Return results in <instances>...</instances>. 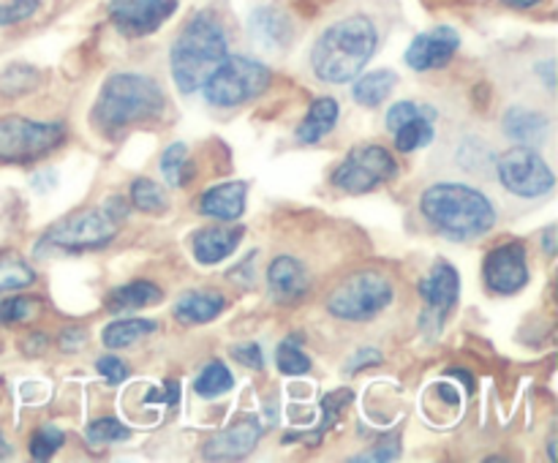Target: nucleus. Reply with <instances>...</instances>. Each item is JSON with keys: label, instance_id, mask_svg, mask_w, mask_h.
Wrapping results in <instances>:
<instances>
[{"label": "nucleus", "instance_id": "nucleus-1", "mask_svg": "<svg viewBox=\"0 0 558 463\" xmlns=\"http://www.w3.org/2000/svg\"><path fill=\"white\" fill-rule=\"evenodd\" d=\"M376 47H379V33L374 22L365 14H352L338 20L316 38L311 49V65L322 82L347 85L363 74Z\"/></svg>", "mask_w": 558, "mask_h": 463}, {"label": "nucleus", "instance_id": "nucleus-2", "mask_svg": "<svg viewBox=\"0 0 558 463\" xmlns=\"http://www.w3.org/2000/svg\"><path fill=\"white\" fill-rule=\"evenodd\" d=\"M423 216L456 243L483 237L496 223V210L483 191L463 183H436L420 196Z\"/></svg>", "mask_w": 558, "mask_h": 463}, {"label": "nucleus", "instance_id": "nucleus-3", "mask_svg": "<svg viewBox=\"0 0 558 463\" xmlns=\"http://www.w3.org/2000/svg\"><path fill=\"white\" fill-rule=\"evenodd\" d=\"M227 54L229 44L221 22H218L210 11L196 14L194 20L183 27L178 41L172 44V54H169V58H172V76L178 90H202V85H205V82L210 80L213 71L227 60Z\"/></svg>", "mask_w": 558, "mask_h": 463}, {"label": "nucleus", "instance_id": "nucleus-4", "mask_svg": "<svg viewBox=\"0 0 558 463\" xmlns=\"http://www.w3.org/2000/svg\"><path fill=\"white\" fill-rule=\"evenodd\" d=\"M163 93L150 76L114 74L98 93L93 123L98 131L114 136L134 123L156 120L163 112Z\"/></svg>", "mask_w": 558, "mask_h": 463}, {"label": "nucleus", "instance_id": "nucleus-5", "mask_svg": "<svg viewBox=\"0 0 558 463\" xmlns=\"http://www.w3.org/2000/svg\"><path fill=\"white\" fill-rule=\"evenodd\" d=\"M270 80L272 71L259 60L245 58V54H232V58L227 54V60L213 71L202 90H205L207 103L227 109L259 98L270 87Z\"/></svg>", "mask_w": 558, "mask_h": 463}, {"label": "nucleus", "instance_id": "nucleus-6", "mask_svg": "<svg viewBox=\"0 0 558 463\" xmlns=\"http://www.w3.org/2000/svg\"><path fill=\"white\" fill-rule=\"evenodd\" d=\"M392 297L396 292L385 272L360 270L332 289L327 297V310L343 321H368L390 308Z\"/></svg>", "mask_w": 558, "mask_h": 463}, {"label": "nucleus", "instance_id": "nucleus-7", "mask_svg": "<svg viewBox=\"0 0 558 463\" xmlns=\"http://www.w3.org/2000/svg\"><path fill=\"white\" fill-rule=\"evenodd\" d=\"M118 234V221L109 216L107 210H90L71 212V216L60 218L36 245V254L41 256L44 251H63V254H82V251H96L109 245Z\"/></svg>", "mask_w": 558, "mask_h": 463}, {"label": "nucleus", "instance_id": "nucleus-8", "mask_svg": "<svg viewBox=\"0 0 558 463\" xmlns=\"http://www.w3.org/2000/svg\"><path fill=\"white\" fill-rule=\"evenodd\" d=\"M65 139L63 123H36L27 118L0 120V161L33 163L58 150Z\"/></svg>", "mask_w": 558, "mask_h": 463}, {"label": "nucleus", "instance_id": "nucleus-9", "mask_svg": "<svg viewBox=\"0 0 558 463\" xmlns=\"http://www.w3.org/2000/svg\"><path fill=\"white\" fill-rule=\"evenodd\" d=\"M398 172V161L390 150L379 145H360L341 161L332 172V185L349 191V194H365L376 185L390 183Z\"/></svg>", "mask_w": 558, "mask_h": 463}, {"label": "nucleus", "instance_id": "nucleus-10", "mask_svg": "<svg viewBox=\"0 0 558 463\" xmlns=\"http://www.w3.org/2000/svg\"><path fill=\"white\" fill-rule=\"evenodd\" d=\"M496 169H499V180L505 183V188L515 196H526V199L550 194L556 185L550 167L532 147H512V150L501 153Z\"/></svg>", "mask_w": 558, "mask_h": 463}, {"label": "nucleus", "instance_id": "nucleus-11", "mask_svg": "<svg viewBox=\"0 0 558 463\" xmlns=\"http://www.w3.org/2000/svg\"><path fill=\"white\" fill-rule=\"evenodd\" d=\"M178 11V0H112L109 20L123 36L142 38L156 33Z\"/></svg>", "mask_w": 558, "mask_h": 463}, {"label": "nucleus", "instance_id": "nucleus-12", "mask_svg": "<svg viewBox=\"0 0 558 463\" xmlns=\"http://www.w3.org/2000/svg\"><path fill=\"white\" fill-rule=\"evenodd\" d=\"M529 265L523 243H505L485 259V283L496 294H515L526 287Z\"/></svg>", "mask_w": 558, "mask_h": 463}, {"label": "nucleus", "instance_id": "nucleus-13", "mask_svg": "<svg viewBox=\"0 0 558 463\" xmlns=\"http://www.w3.org/2000/svg\"><path fill=\"white\" fill-rule=\"evenodd\" d=\"M461 47V36L452 27L439 25L434 31L423 33L412 41V47L407 49V63L414 71H434L441 69L452 60V54Z\"/></svg>", "mask_w": 558, "mask_h": 463}, {"label": "nucleus", "instance_id": "nucleus-14", "mask_svg": "<svg viewBox=\"0 0 558 463\" xmlns=\"http://www.w3.org/2000/svg\"><path fill=\"white\" fill-rule=\"evenodd\" d=\"M458 294H461V278L450 261H436L428 276L420 281V297L425 300L430 319H436V325L445 321L447 310L456 308Z\"/></svg>", "mask_w": 558, "mask_h": 463}, {"label": "nucleus", "instance_id": "nucleus-15", "mask_svg": "<svg viewBox=\"0 0 558 463\" xmlns=\"http://www.w3.org/2000/svg\"><path fill=\"white\" fill-rule=\"evenodd\" d=\"M267 292L281 305L298 303L308 292V272L294 256H278L267 267Z\"/></svg>", "mask_w": 558, "mask_h": 463}, {"label": "nucleus", "instance_id": "nucleus-16", "mask_svg": "<svg viewBox=\"0 0 558 463\" xmlns=\"http://www.w3.org/2000/svg\"><path fill=\"white\" fill-rule=\"evenodd\" d=\"M259 436V425L254 419H245V423H238L213 436L205 447V458H210V461H238V458H245L254 450Z\"/></svg>", "mask_w": 558, "mask_h": 463}, {"label": "nucleus", "instance_id": "nucleus-17", "mask_svg": "<svg viewBox=\"0 0 558 463\" xmlns=\"http://www.w3.org/2000/svg\"><path fill=\"white\" fill-rule=\"evenodd\" d=\"M245 194H248V185L240 183V180H234V183L216 185V188H210L202 194L199 212L202 216L218 218V221H234V218L243 216Z\"/></svg>", "mask_w": 558, "mask_h": 463}, {"label": "nucleus", "instance_id": "nucleus-18", "mask_svg": "<svg viewBox=\"0 0 558 463\" xmlns=\"http://www.w3.org/2000/svg\"><path fill=\"white\" fill-rule=\"evenodd\" d=\"M245 229L243 227H216V229H202L194 234V256L202 265H218V261L227 259L229 254H234V248L243 240Z\"/></svg>", "mask_w": 558, "mask_h": 463}, {"label": "nucleus", "instance_id": "nucleus-19", "mask_svg": "<svg viewBox=\"0 0 558 463\" xmlns=\"http://www.w3.org/2000/svg\"><path fill=\"white\" fill-rule=\"evenodd\" d=\"M550 123L543 112L529 107H510L505 114V134L521 145H543L548 139Z\"/></svg>", "mask_w": 558, "mask_h": 463}, {"label": "nucleus", "instance_id": "nucleus-20", "mask_svg": "<svg viewBox=\"0 0 558 463\" xmlns=\"http://www.w3.org/2000/svg\"><path fill=\"white\" fill-rule=\"evenodd\" d=\"M227 308V297L221 292H189L174 305V319L183 325H207Z\"/></svg>", "mask_w": 558, "mask_h": 463}, {"label": "nucleus", "instance_id": "nucleus-21", "mask_svg": "<svg viewBox=\"0 0 558 463\" xmlns=\"http://www.w3.org/2000/svg\"><path fill=\"white\" fill-rule=\"evenodd\" d=\"M338 114H341V107H338L336 98H327V96L316 98V101L311 103L305 120L300 123L298 139L305 142V145H314V142H319L322 136H327L332 129H336Z\"/></svg>", "mask_w": 558, "mask_h": 463}, {"label": "nucleus", "instance_id": "nucleus-22", "mask_svg": "<svg viewBox=\"0 0 558 463\" xmlns=\"http://www.w3.org/2000/svg\"><path fill=\"white\" fill-rule=\"evenodd\" d=\"M396 85H398V74L390 69L360 74L357 82H354V98H357V103H363V107H379V103L390 96Z\"/></svg>", "mask_w": 558, "mask_h": 463}, {"label": "nucleus", "instance_id": "nucleus-23", "mask_svg": "<svg viewBox=\"0 0 558 463\" xmlns=\"http://www.w3.org/2000/svg\"><path fill=\"white\" fill-rule=\"evenodd\" d=\"M161 300V289L150 281H134L125 283V287H118L109 292V310H131V308H145V305H156Z\"/></svg>", "mask_w": 558, "mask_h": 463}, {"label": "nucleus", "instance_id": "nucleus-24", "mask_svg": "<svg viewBox=\"0 0 558 463\" xmlns=\"http://www.w3.org/2000/svg\"><path fill=\"white\" fill-rule=\"evenodd\" d=\"M251 31L267 47H283L289 41V20L276 9H259L251 16Z\"/></svg>", "mask_w": 558, "mask_h": 463}, {"label": "nucleus", "instance_id": "nucleus-25", "mask_svg": "<svg viewBox=\"0 0 558 463\" xmlns=\"http://www.w3.org/2000/svg\"><path fill=\"white\" fill-rule=\"evenodd\" d=\"M232 387H234V376H232V370L221 363V360H213L210 365H205V368H202V374L194 379V392L199 398H207V401L227 395Z\"/></svg>", "mask_w": 558, "mask_h": 463}, {"label": "nucleus", "instance_id": "nucleus-26", "mask_svg": "<svg viewBox=\"0 0 558 463\" xmlns=\"http://www.w3.org/2000/svg\"><path fill=\"white\" fill-rule=\"evenodd\" d=\"M156 330V321L153 319H118L104 330V346L109 349H123L136 343L140 338L150 336Z\"/></svg>", "mask_w": 558, "mask_h": 463}, {"label": "nucleus", "instance_id": "nucleus-27", "mask_svg": "<svg viewBox=\"0 0 558 463\" xmlns=\"http://www.w3.org/2000/svg\"><path fill=\"white\" fill-rule=\"evenodd\" d=\"M36 281V272L31 270L25 259L16 254H0V292H16Z\"/></svg>", "mask_w": 558, "mask_h": 463}, {"label": "nucleus", "instance_id": "nucleus-28", "mask_svg": "<svg viewBox=\"0 0 558 463\" xmlns=\"http://www.w3.org/2000/svg\"><path fill=\"white\" fill-rule=\"evenodd\" d=\"M392 134H396L398 150L414 153V150H420V147H425L434 142V120L412 118L409 123H403L401 129L392 131Z\"/></svg>", "mask_w": 558, "mask_h": 463}, {"label": "nucleus", "instance_id": "nucleus-29", "mask_svg": "<svg viewBox=\"0 0 558 463\" xmlns=\"http://www.w3.org/2000/svg\"><path fill=\"white\" fill-rule=\"evenodd\" d=\"M131 205L142 212H161L167 210L169 202L161 185L147 178H140L131 183Z\"/></svg>", "mask_w": 558, "mask_h": 463}, {"label": "nucleus", "instance_id": "nucleus-30", "mask_svg": "<svg viewBox=\"0 0 558 463\" xmlns=\"http://www.w3.org/2000/svg\"><path fill=\"white\" fill-rule=\"evenodd\" d=\"M276 363H278V370L287 376H303L311 370V357L300 349V343L294 341V338L281 341V346H278L276 352Z\"/></svg>", "mask_w": 558, "mask_h": 463}, {"label": "nucleus", "instance_id": "nucleus-31", "mask_svg": "<svg viewBox=\"0 0 558 463\" xmlns=\"http://www.w3.org/2000/svg\"><path fill=\"white\" fill-rule=\"evenodd\" d=\"M185 163H189V147H185L183 142L169 145L167 153L161 156V172L172 188H180V185H183L185 169H189Z\"/></svg>", "mask_w": 558, "mask_h": 463}, {"label": "nucleus", "instance_id": "nucleus-32", "mask_svg": "<svg viewBox=\"0 0 558 463\" xmlns=\"http://www.w3.org/2000/svg\"><path fill=\"white\" fill-rule=\"evenodd\" d=\"M63 430L54 428V425H41V428L36 430V436L31 439V455L36 458V461H49V458L63 447Z\"/></svg>", "mask_w": 558, "mask_h": 463}, {"label": "nucleus", "instance_id": "nucleus-33", "mask_svg": "<svg viewBox=\"0 0 558 463\" xmlns=\"http://www.w3.org/2000/svg\"><path fill=\"white\" fill-rule=\"evenodd\" d=\"M36 82H38L36 69H31V65H11V69L3 74V80H0V90H3L5 96H20V93L33 90Z\"/></svg>", "mask_w": 558, "mask_h": 463}, {"label": "nucleus", "instance_id": "nucleus-34", "mask_svg": "<svg viewBox=\"0 0 558 463\" xmlns=\"http://www.w3.org/2000/svg\"><path fill=\"white\" fill-rule=\"evenodd\" d=\"M412 118H430L436 120V109L428 107V103H417V101H398L396 107H390L387 112V129L398 131L403 123H409Z\"/></svg>", "mask_w": 558, "mask_h": 463}, {"label": "nucleus", "instance_id": "nucleus-35", "mask_svg": "<svg viewBox=\"0 0 558 463\" xmlns=\"http://www.w3.org/2000/svg\"><path fill=\"white\" fill-rule=\"evenodd\" d=\"M129 436L131 430L114 417H101L87 425V439H90V444H109V441H123Z\"/></svg>", "mask_w": 558, "mask_h": 463}, {"label": "nucleus", "instance_id": "nucleus-36", "mask_svg": "<svg viewBox=\"0 0 558 463\" xmlns=\"http://www.w3.org/2000/svg\"><path fill=\"white\" fill-rule=\"evenodd\" d=\"M352 401H354L352 390H336V392H330V395L322 398V412H325V419H322V425H319V430L314 434V439H322V434H325L327 428H332V423L341 417V412Z\"/></svg>", "mask_w": 558, "mask_h": 463}, {"label": "nucleus", "instance_id": "nucleus-37", "mask_svg": "<svg viewBox=\"0 0 558 463\" xmlns=\"http://www.w3.org/2000/svg\"><path fill=\"white\" fill-rule=\"evenodd\" d=\"M38 5H41V0H0V25L9 27L31 20Z\"/></svg>", "mask_w": 558, "mask_h": 463}, {"label": "nucleus", "instance_id": "nucleus-38", "mask_svg": "<svg viewBox=\"0 0 558 463\" xmlns=\"http://www.w3.org/2000/svg\"><path fill=\"white\" fill-rule=\"evenodd\" d=\"M38 310V303L33 297H5L0 300V321H27Z\"/></svg>", "mask_w": 558, "mask_h": 463}, {"label": "nucleus", "instance_id": "nucleus-39", "mask_svg": "<svg viewBox=\"0 0 558 463\" xmlns=\"http://www.w3.org/2000/svg\"><path fill=\"white\" fill-rule=\"evenodd\" d=\"M96 368H98V374H101L112 387L123 385V381L129 379V365L118 357H101L96 363Z\"/></svg>", "mask_w": 558, "mask_h": 463}, {"label": "nucleus", "instance_id": "nucleus-40", "mask_svg": "<svg viewBox=\"0 0 558 463\" xmlns=\"http://www.w3.org/2000/svg\"><path fill=\"white\" fill-rule=\"evenodd\" d=\"M232 357L238 360V363L248 365V368H256L259 370L262 365H265V357H262V346L259 343H240V346H232Z\"/></svg>", "mask_w": 558, "mask_h": 463}, {"label": "nucleus", "instance_id": "nucleus-41", "mask_svg": "<svg viewBox=\"0 0 558 463\" xmlns=\"http://www.w3.org/2000/svg\"><path fill=\"white\" fill-rule=\"evenodd\" d=\"M379 363H381V352H376V349H363V352H357L352 360H349L343 374H357L360 368H371V365H379Z\"/></svg>", "mask_w": 558, "mask_h": 463}, {"label": "nucleus", "instance_id": "nucleus-42", "mask_svg": "<svg viewBox=\"0 0 558 463\" xmlns=\"http://www.w3.org/2000/svg\"><path fill=\"white\" fill-rule=\"evenodd\" d=\"M85 341H87L85 327H71V330H65L63 336H60L58 346L63 349V352H80V349L85 346Z\"/></svg>", "mask_w": 558, "mask_h": 463}, {"label": "nucleus", "instance_id": "nucleus-43", "mask_svg": "<svg viewBox=\"0 0 558 463\" xmlns=\"http://www.w3.org/2000/svg\"><path fill=\"white\" fill-rule=\"evenodd\" d=\"M392 458H398V439H390L385 447H376V452L354 455L352 461H392Z\"/></svg>", "mask_w": 558, "mask_h": 463}, {"label": "nucleus", "instance_id": "nucleus-44", "mask_svg": "<svg viewBox=\"0 0 558 463\" xmlns=\"http://www.w3.org/2000/svg\"><path fill=\"white\" fill-rule=\"evenodd\" d=\"M147 401H161V403H167V406H174V403L180 401V385L178 381H167V385H163V390L161 392H150V395H147Z\"/></svg>", "mask_w": 558, "mask_h": 463}, {"label": "nucleus", "instance_id": "nucleus-45", "mask_svg": "<svg viewBox=\"0 0 558 463\" xmlns=\"http://www.w3.org/2000/svg\"><path fill=\"white\" fill-rule=\"evenodd\" d=\"M22 349H25L27 354H41L44 349H47V336H41V332H38V336H31Z\"/></svg>", "mask_w": 558, "mask_h": 463}, {"label": "nucleus", "instance_id": "nucleus-46", "mask_svg": "<svg viewBox=\"0 0 558 463\" xmlns=\"http://www.w3.org/2000/svg\"><path fill=\"white\" fill-rule=\"evenodd\" d=\"M537 71H543V74H545V85L554 87V80H556V76H554V60H545V63H539Z\"/></svg>", "mask_w": 558, "mask_h": 463}, {"label": "nucleus", "instance_id": "nucleus-47", "mask_svg": "<svg viewBox=\"0 0 558 463\" xmlns=\"http://www.w3.org/2000/svg\"><path fill=\"white\" fill-rule=\"evenodd\" d=\"M505 5H510V9H532V5H537L539 0H501Z\"/></svg>", "mask_w": 558, "mask_h": 463}, {"label": "nucleus", "instance_id": "nucleus-48", "mask_svg": "<svg viewBox=\"0 0 558 463\" xmlns=\"http://www.w3.org/2000/svg\"><path fill=\"white\" fill-rule=\"evenodd\" d=\"M554 234H556V229H554V227H550V229H548V232H545V251H548V254H550V256H554V254H556V243H554Z\"/></svg>", "mask_w": 558, "mask_h": 463}, {"label": "nucleus", "instance_id": "nucleus-49", "mask_svg": "<svg viewBox=\"0 0 558 463\" xmlns=\"http://www.w3.org/2000/svg\"><path fill=\"white\" fill-rule=\"evenodd\" d=\"M11 455V447H9V441L3 439V434H0V458H9Z\"/></svg>", "mask_w": 558, "mask_h": 463}]
</instances>
